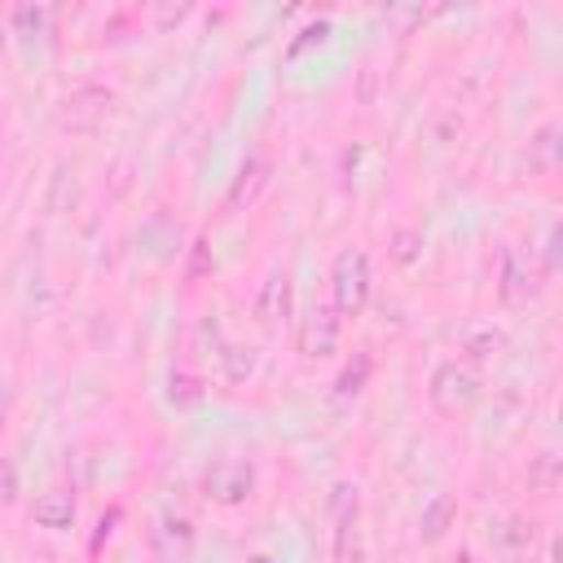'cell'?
I'll return each instance as SVG.
<instances>
[{
	"mask_svg": "<svg viewBox=\"0 0 563 563\" xmlns=\"http://www.w3.org/2000/svg\"><path fill=\"white\" fill-rule=\"evenodd\" d=\"M369 303V260L361 246H343L330 264V308L339 321H356Z\"/></svg>",
	"mask_w": 563,
	"mask_h": 563,
	"instance_id": "1",
	"label": "cell"
},
{
	"mask_svg": "<svg viewBox=\"0 0 563 563\" xmlns=\"http://www.w3.org/2000/svg\"><path fill=\"white\" fill-rule=\"evenodd\" d=\"M479 369L471 365V361H444L435 374H431V383H427V400H431V409L440 413V418H462V413H471L475 409V400H479Z\"/></svg>",
	"mask_w": 563,
	"mask_h": 563,
	"instance_id": "2",
	"label": "cell"
},
{
	"mask_svg": "<svg viewBox=\"0 0 563 563\" xmlns=\"http://www.w3.org/2000/svg\"><path fill=\"white\" fill-rule=\"evenodd\" d=\"M110 110H114V88H106V84H84V88H75V92L62 101L57 123H62V132H70V136H92V132L110 119Z\"/></svg>",
	"mask_w": 563,
	"mask_h": 563,
	"instance_id": "3",
	"label": "cell"
},
{
	"mask_svg": "<svg viewBox=\"0 0 563 563\" xmlns=\"http://www.w3.org/2000/svg\"><path fill=\"white\" fill-rule=\"evenodd\" d=\"M330 519H334V563H365V545H361V497H356L352 484H334Z\"/></svg>",
	"mask_w": 563,
	"mask_h": 563,
	"instance_id": "4",
	"label": "cell"
},
{
	"mask_svg": "<svg viewBox=\"0 0 563 563\" xmlns=\"http://www.w3.org/2000/svg\"><path fill=\"white\" fill-rule=\"evenodd\" d=\"M339 312L330 303H312V312L299 321V334H295V347L303 361H325L339 352Z\"/></svg>",
	"mask_w": 563,
	"mask_h": 563,
	"instance_id": "5",
	"label": "cell"
},
{
	"mask_svg": "<svg viewBox=\"0 0 563 563\" xmlns=\"http://www.w3.org/2000/svg\"><path fill=\"white\" fill-rule=\"evenodd\" d=\"M202 493L220 506H242L251 493H255V471L251 462H238V457H224V462H211L207 475H202Z\"/></svg>",
	"mask_w": 563,
	"mask_h": 563,
	"instance_id": "6",
	"label": "cell"
},
{
	"mask_svg": "<svg viewBox=\"0 0 563 563\" xmlns=\"http://www.w3.org/2000/svg\"><path fill=\"white\" fill-rule=\"evenodd\" d=\"M537 286H541V273H537V264H532V251L510 246V251L501 255V273H497V295H501V303H506V308H519V303H528V299L537 295Z\"/></svg>",
	"mask_w": 563,
	"mask_h": 563,
	"instance_id": "7",
	"label": "cell"
},
{
	"mask_svg": "<svg viewBox=\"0 0 563 563\" xmlns=\"http://www.w3.org/2000/svg\"><path fill=\"white\" fill-rule=\"evenodd\" d=\"M290 303H295V286H290V273L286 268H273L260 290H255V321L264 330H277L286 317H290Z\"/></svg>",
	"mask_w": 563,
	"mask_h": 563,
	"instance_id": "8",
	"label": "cell"
},
{
	"mask_svg": "<svg viewBox=\"0 0 563 563\" xmlns=\"http://www.w3.org/2000/svg\"><path fill=\"white\" fill-rule=\"evenodd\" d=\"M268 180H273V163H268V158H246L242 172L233 176L229 194H224V207H229V211H246V207H255L260 194L268 189Z\"/></svg>",
	"mask_w": 563,
	"mask_h": 563,
	"instance_id": "9",
	"label": "cell"
},
{
	"mask_svg": "<svg viewBox=\"0 0 563 563\" xmlns=\"http://www.w3.org/2000/svg\"><path fill=\"white\" fill-rule=\"evenodd\" d=\"M75 493L70 488H44L35 501H31V523L35 528H48V532H66L75 523Z\"/></svg>",
	"mask_w": 563,
	"mask_h": 563,
	"instance_id": "10",
	"label": "cell"
},
{
	"mask_svg": "<svg viewBox=\"0 0 563 563\" xmlns=\"http://www.w3.org/2000/svg\"><path fill=\"white\" fill-rule=\"evenodd\" d=\"M150 545H154V554H158L163 563L185 559L189 545H194V528H189V519H180V515H163V519L150 528Z\"/></svg>",
	"mask_w": 563,
	"mask_h": 563,
	"instance_id": "11",
	"label": "cell"
},
{
	"mask_svg": "<svg viewBox=\"0 0 563 563\" xmlns=\"http://www.w3.org/2000/svg\"><path fill=\"white\" fill-rule=\"evenodd\" d=\"M453 515H457V497H453V493H435V497L422 506V515H418V537H422V541H440V537L449 532Z\"/></svg>",
	"mask_w": 563,
	"mask_h": 563,
	"instance_id": "12",
	"label": "cell"
},
{
	"mask_svg": "<svg viewBox=\"0 0 563 563\" xmlns=\"http://www.w3.org/2000/svg\"><path fill=\"white\" fill-rule=\"evenodd\" d=\"M369 374H374V356L365 352V347H356L352 352V361L339 369V378H334V396L339 400H352V396H361L365 391V383H369Z\"/></svg>",
	"mask_w": 563,
	"mask_h": 563,
	"instance_id": "13",
	"label": "cell"
},
{
	"mask_svg": "<svg viewBox=\"0 0 563 563\" xmlns=\"http://www.w3.org/2000/svg\"><path fill=\"white\" fill-rule=\"evenodd\" d=\"M559 123H545L532 141H528V167L532 172H554L559 167Z\"/></svg>",
	"mask_w": 563,
	"mask_h": 563,
	"instance_id": "14",
	"label": "cell"
},
{
	"mask_svg": "<svg viewBox=\"0 0 563 563\" xmlns=\"http://www.w3.org/2000/svg\"><path fill=\"white\" fill-rule=\"evenodd\" d=\"M387 255H391V264H413V260L422 255V229L400 224V229L387 238Z\"/></svg>",
	"mask_w": 563,
	"mask_h": 563,
	"instance_id": "15",
	"label": "cell"
},
{
	"mask_svg": "<svg viewBox=\"0 0 563 563\" xmlns=\"http://www.w3.org/2000/svg\"><path fill=\"white\" fill-rule=\"evenodd\" d=\"M501 347H506V334L493 330V325H479V330L466 339V356H471V361H488V356H497Z\"/></svg>",
	"mask_w": 563,
	"mask_h": 563,
	"instance_id": "16",
	"label": "cell"
},
{
	"mask_svg": "<svg viewBox=\"0 0 563 563\" xmlns=\"http://www.w3.org/2000/svg\"><path fill=\"white\" fill-rule=\"evenodd\" d=\"M167 400H172V405H180V409H185V405H198V400H202V383H198L194 374L176 369V374L167 378Z\"/></svg>",
	"mask_w": 563,
	"mask_h": 563,
	"instance_id": "17",
	"label": "cell"
},
{
	"mask_svg": "<svg viewBox=\"0 0 563 563\" xmlns=\"http://www.w3.org/2000/svg\"><path fill=\"white\" fill-rule=\"evenodd\" d=\"M220 361H224L229 383H246V378H251V369H255V352H251V347H224V352H220Z\"/></svg>",
	"mask_w": 563,
	"mask_h": 563,
	"instance_id": "18",
	"label": "cell"
},
{
	"mask_svg": "<svg viewBox=\"0 0 563 563\" xmlns=\"http://www.w3.org/2000/svg\"><path fill=\"white\" fill-rule=\"evenodd\" d=\"M44 22H48V9H40V4H18L13 9V31L18 35H40Z\"/></svg>",
	"mask_w": 563,
	"mask_h": 563,
	"instance_id": "19",
	"label": "cell"
},
{
	"mask_svg": "<svg viewBox=\"0 0 563 563\" xmlns=\"http://www.w3.org/2000/svg\"><path fill=\"white\" fill-rule=\"evenodd\" d=\"M18 501V471L9 457H0V510H9Z\"/></svg>",
	"mask_w": 563,
	"mask_h": 563,
	"instance_id": "20",
	"label": "cell"
},
{
	"mask_svg": "<svg viewBox=\"0 0 563 563\" xmlns=\"http://www.w3.org/2000/svg\"><path fill=\"white\" fill-rule=\"evenodd\" d=\"M211 268H216V260H211L207 242L198 238V242H194V255H189V268H185V277H189V282H198V277H202V273H211Z\"/></svg>",
	"mask_w": 563,
	"mask_h": 563,
	"instance_id": "21",
	"label": "cell"
},
{
	"mask_svg": "<svg viewBox=\"0 0 563 563\" xmlns=\"http://www.w3.org/2000/svg\"><path fill=\"white\" fill-rule=\"evenodd\" d=\"M185 13H189V4H176V9H172V4H158V9H154V22H158V26H172V22H180Z\"/></svg>",
	"mask_w": 563,
	"mask_h": 563,
	"instance_id": "22",
	"label": "cell"
},
{
	"mask_svg": "<svg viewBox=\"0 0 563 563\" xmlns=\"http://www.w3.org/2000/svg\"><path fill=\"white\" fill-rule=\"evenodd\" d=\"M251 563H268V559H264V554H255V559H251Z\"/></svg>",
	"mask_w": 563,
	"mask_h": 563,
	"instance_id": "23",
	"label": "cell"
}]
</instances>
